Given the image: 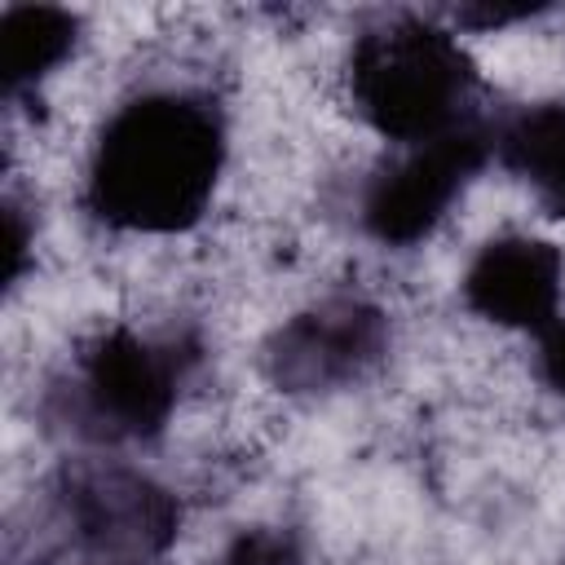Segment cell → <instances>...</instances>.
<instances>
[{
  "instance_id": "5b68a950",
  "label": "cell",
  "mask_w": 565,
  "mask_h": 565,
  "mask_svg": "<svg viewBox=\"0 0 565 565\" xmlns=\"http://www.w3.org/2000/svg\"><path fill=\"white\" fill-rule=\"evenodd\" d=\"M486 163H494L490 119H472L437 141L393 150L362 185V203H358L362 234L375 238L380 247L424 243L463 199V190L481 177Z\"/></svg>"
},
{
  "instance_id": "30bf717a",
  "label": "cell",
  "mask_w": 565,
  "mask_h": 565,
  "mask_svg": "<svg viewBox=\"0 0 565 565\" xmlns=\"http://www.w3.org/2000/svg\"><path fill=\"white\" fill-rule=\"evenodd\" d=\"M216 565H305V539L291 525H252L225 543Z\"/></svg>"
},
{
  "instance_id": "4fadbf2b",
  "label": "cell",
  "mask_w": 565,
  "mask_h": 565,
  "mask_svg": "<svg viewBox=\"0 0 565 565\" xmlns=\"http://www.w3.org/2000/svg\"><path fill=\"white\" fill-rule=\"evenodd\" d=\"M539 9L521 4V9H499V4H481V9H459L455 22L459 26H477V31H490V26H508V22H521V18H534Z\"/></svg>"
},
{
  "instance_id": "3957f363",
  "label": "cell",
  "mask_w": 565,
  "mask_h": 565,
  "mask_svg": "<svg viewBox=\"0 0 565 565\" xmlns=\"http://www.w3.org/2000/svg\"><path fill=\"white\" fill-rule=\"evenodd\" d=\"M199 358L203 349L185 331L110 327L75 353L71 375L49 393V411L88 446H150L163 437Z\"/></svg>"
},
{
  "instance_id": "ba28073f",
  "label": "cell",
  "mask_w": 565,
  "mask_h": 565,
  "mask_svg": "<svg viewBox=\"0 0 565 565\" xmlns=\"http://www.w3.org/2000/svg\"><path fill=\"white\" fill-rule=\"evenodd\" d=\"M494 163L525 181L547 216L565 221V102H539L494 124Z\"/></svg>"
},
{
  "instance_id": "8fae6325",
  "label": "cell",
  "mask_w": 565,
  "mask_h": 565,
  "mask_svg": "<svg viewBox=\"0 0 565 565\" xmlns=\"http://www.w3.org/2000/svg\"><path fill=\"white\" fill-rule=\"evenodd\" d=\"M534 375L547 393L565 402V318H556L543 335H534Z\"/></svg>"
},
{
  "instance_id": "6da1fadb",
  "label": "cell",
  "mask_w": 565,
  "mask_h": 565,
  "mask_svg": "<svg viewBox=\"0 0 565 565\" xmlns=\"http://www.w3.org/2000/svg\"><path fill=\"white\" fill-rule=\"evenodd\" d=\"M225 110L203 88H141L93 137L84 207L119 234H185L225 172Z\"/></svg>"
},
{
  "instance_id": "7c38bea8",
  "label": "cell",
  "mask_w": 565,
  "mask_h": 565,
  "mask_svg": "<svg viewBox=\"0 0 565 565\" xmlns=\"http://www.w3.org/2000/svg\"><path fill=\"white\" fill-rule=\"evenodd\" d=\"M26 247H31V230L22 221V207L9 199L4 203V287H13L26 269Z\"/></svg>"
},
{
  "instance_id": "52a82bcc",
  "label": "cell",
  "mask_w": 565,
  "mask_h": 565,
  "mask_svg": "<svg viewBox=\"0 0 565 565\" xmlns=\"http://www.w3.org/2000/svg\"><path fill=\"white\" fill-rule=\"evenodd\" d=\"M565 252L534 234H494L477 247L459 278L463 305L508 331L543 335L561 318Z\"/></svg>"
},
{
  "instance_id": "9c48e42d",
  "label": "cell",
  "mask_w": 565,
  "mask_h": 565,
  "mask_svg": "<svg viewBox=\"0 0 565 565\" xmlns=\"http://www.w3.org/2000/svg\"><path fill=\"white\" fill-rule=\"evenodd\" d=\"M79 44V18L57 4H9L0 13V84L4 102L31 97Z\"/></svg>"
},
{
  "instance_id": "7a4b0ae2",
  "label": "cell",
  "mask_w": 565,
  "mask_h": 565,
  "mask_svg": "<svg viewBox=\"0 0 565 565\" xmlns=\"http://www.w3.org/2000/svg\"><path fill=\"white\" fill-rule=\"evenodd\" d=\"M344 84L358 119L393 150L437 141L477 110V62L450 26L419 13H393L353 35L344 57Z\"/></svg>"
},
{
  "instance_id": "277c9868",
  "label": "cell",
  "mask_w": 565,
  "mask_h": 565,
  "mask_svg": "<svg viewBox=\"0 0 565 565\" xmlns=\"http://www.w3.org/2000/svg\"><path fill=\"white\" fill-rule=\"evenodd\" d=\"M53 503L71 547L88 565H159L181 534V499L128 459H66Z\"/></svg>"
},
{
  "instance_id": "8992f818",
  "label": "cell",
  "mask_w": 565,
  "mask_h": 565,
  "mask_svg": "<svg viewBox=\"0 0 565 565\" xmlns=\"http://www.w3.org/2000/svg\"><path fill=\"white\" fill-rule=\"evenodd\" d=\"M388 313L362 291H331L282 318L260 344V375L287 397H318L366 380L388 353Z\"/></svg>"
}]
</instances>
